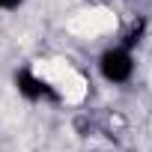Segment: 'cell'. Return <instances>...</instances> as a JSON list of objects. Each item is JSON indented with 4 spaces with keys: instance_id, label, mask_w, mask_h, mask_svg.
<instances>
[{
    "instance_id": "6da1fadb",
    "label": "cell",
    "mask_w": 152,
    "mask_h": 152,
    "mask_svg": "<svg viewBox=\"0 0 152 152\" xmlns=\"http://www.w3.org/2000/svg\"><path fill=\"white\" fill-rule=\"evenodd\" d=\"M99 69H102V75H104L110 84H122V81L131 78V72H134V60H131V54H128L125 48H110V51L102 54Z\"/></svg>"
},
{
    "instance_id": "7a4b0ae2",
    "label": "cell",
    "mask_w": 152,
    "mask_h": 152,
    "mask_svg": "<svg viewBox=\"0 0 152 152\" xmlns=\"http://www.w3.org/2000/svg\"><path fill=\"white\" fill-rule=\"evenodd\" d=\"M15 87H18V93H24L27 99H42V93H45V84L36 78L33 72H18V75H15Z\"/></svg>"
},
{
    "instance_id": "3957f363",
    "label": "cell",
    "mask_w": 152,
    "mask_h": 152,
    "mask_svg": "<svg viewBox=\"0 0 152 152\" xmlns=\"http://www.w3.org/2000/svg\"><path fill=\"white\" fill-rule=\"evenodd\" d=\"M24 0H0V9H18Z\"/></svg>"
}]
</instances>
